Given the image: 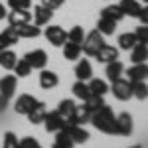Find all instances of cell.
<instances>
[{"instance_id": "cell-18", "label": "cell", "mask_w": 148, "mask_h": 148, "mask_svg": "<svg viewBox=\"0 0 148 148\" xmlns=\"http://www.w3.org/2000/svg\"><path fill=\"white\" fill-rule=\"evenodd\" d=\"M75 77L77 81H89L93 77V67L89 59H79V63L75 65Z\"/></svg>"}, {"instance_id": "cell-15", "label": "cell", "mask_w": 148, "mask_h": 148, "mask_svg": "<svg viewBox=\"0 0 148 148\" xmlns=\"http://www.w3.org/2000/svg\"><path fill=\"white\" fill-rule=\"evenodd\" d=\"M97 61H101V63H109V61H114V59H119V47L114 46H109V44H105V46L97 51Z\"/></svg>"}, {"instance_id": "cell-21", "label": "cell", "mask_w": 148, "mask_h": 148, "mask_svg": "<svg viewBox=\"0 0 148 148\" xmlns=\"http://www.w3.org/2000/svg\"><path fill=\"white\" fill-rule=\"evenodd\" d=\"M130 59H132V63H146V59H148V46L146 44L138 42L136 46L130 49Z\"/></svg>"}, {"instance_id": "cell-1", "label": "cell", "mask_w": 148, "mask_h": 148, "mask_svg": "<svg viewBox=\"0 0 148 148\" xmlns=\"http://www.w3.org/2000/svg\"><path fill=\"white\" fill-rule=\"evenodd\" d=\"M93 123V126L97 128V130H101L105 134H116V116L113 114L111 111V107H101L99 111H95L91 113V119H89Z\"/></svg>"}, {"instance_id": "cell-28", "label": "cell", "mask_w": 148, "mask_h": 148, "mask_svg": "<svg viewBox=\"0 0 148 148\" xmlns=\"http://www.w3.org/2000/svg\"><path fill=\"white\" fill-rule=\"evenodd\" d=\"M75 107H77V105H75V101H73V99H63V101L59 103V107H57V113L61 114V116L65 119V123H67L69 116H71V114H73V111H75Z\"/></svg>"}, {"instance_id": "cell-7", "label": "cell", "mask_w": 148, "mask_h": 148, "mask_svg": "<svg viewBox=\"0 0 148 148\" xmlns=\"http://www.w3.org/2000/svg\"><path fill=\"white\" fill-rule=\"evenodd\" d=\"M44 125H46L47 132H57V130H63V126H65V119L57 113V111H51V113L46 114Z\"/></svg>"}, {"instance_id": "cell-10", "label": "cell", "mask_w": 148, "mask_h": 148, "mask_svg": "<svg viewBox=\"0 0 148 148\" xmlns=\"http://www.w3.org/2000/svg\"><path fill=\"white\" fill-rule=\"evenodd\" d=\"M51 16H53V10L44 6V4H40V6H36L34 14H32V20H34L36 26H46V24H49Z\"/></svg>"}, {"instance_id": "cell-40", "label": "cell", "mask_w": 148, "mask_h": 148, "mask_svg": "<svg viewBox=\"0 0 148 148\" xmlns=\"http://www.w3.org/2000/svg\"><path fill=\"white\" fill-rule=\"evenodd\" d=\"M63 2L65 0H42V4L47 6V8H51V10H57L59 6H63Z\"/></svg>"}, {"instance_id": "cell-32", "label": "cell", "mask_w": 148, "mask_h": 148, "mask_svg": "<svg viewBox=\"0 0 148 148\" xmlns=\"http://www.w3.org/2000/svg\"><path fill=\"white\" fill-rule=\"evenodd\" d=\"M83 105H85L91 113H95V111H99L101 107H105L107 103H105V99H103L101 95H89V97L83 101Z\"/></svg>"}, {"instance_id": "cell-46", "label": "cell", "mask_w": 148, "mask_h": 148, "mask_svg": "<svg viewBox=\"0 0 148 148\" xmlns=\"http://www.w3.org/2000/svg\"><path fill=\"white\" fill-rule=\"evenodd\" d=\"M130 148H142V146H140V144H134V146H130Z\"/></svg>"}, {"instance_id": "cell-42", "label": "cell", "mask_w": 148, "mask_h": 148, "mask_svg": "<svg viewBox=\"0 0 148 148\" xmlns=\"http://www.w3.org/2000/svg\"><path fill=\"white\" fill-rule=\"evenodd\" d=\"M6 105H8V99H4V97L0 95V113H2V111L6 109Z\"/></svg>"}, {"instance_id": "cell-19", "label": "cell", "mask_w": 148, "mask_h": 148, "mask_svg": "<svg viewBox=\"0 0 148 148\" xmlns=\"http://www.w3.org/2000/svg\"><path fill=\"white\" fill-rule=\"evenodd\" d=\"M123 73H125V65H123V61H119V59L109 61L107 67H105V75L109 77V81H114V79H119V77H123Z\"/></svg>"}, {"instance_id": "cell-36", "label": "cell", "mask_w": 148, "mask_h": 148, "mask_svg": "<svg viewBox=\"0 0 148 148\" xmlns=\"http://www.w3.org/2000/svg\"><path fill=\"white\" fill-rule=\"evenodd\" d=\"M0 148H20V138L16 136L14 132H6L2 144H0Z\"/></svg>"}, {"instance_id": "cell-11", "label": "cell", "mask_w": 148, "mask_h": 148, "mask_svg": "<svg viewBox=\"0 0 148 148\" xmlns=\"http://www.w3.org/2000/svg\"><path fill=\"white\" fill-rule=\"evenodd\" d=\"M16 85H18V77L16 75H4L0 79V95L4 99H10L14 91H16Z\"/></svg>"}, {"instance_id": "cell-5", "label": "cell", "mask_w": 148, "mask_h": 148, "mask_svg": "<svg viewBox=\"0 0 148 148\" xmlns=\"http://www.w3.org/2000/svg\"><path fill=\"white\" fill-rule=\"evenodd\" d=\"M63 132L73 140V144H83L89 140V132L83 128V125H65Z\"/></svg>"}, {"instance_id": "cell-37", "label": "cell", "mask_w": 148, "mask_h": 148, "mask_svg": "<svg viewBox=\"0 0 148 148\" xmlns=\"http://www.w3.org/2000/svg\"><path fill=\"white\" fill-rule=\"evenodd\" d=\"M8 8L10 10H30L32 0H8Z\"/></svg>"}, {"instance_id": "cell-13", "label": "cell", "mask_w": 148, "mask_h": 148, "mask_svg": "<svg viewBox=\"0 0 148 148\" xmlns=\"http://www.w3.org/2000/svg\"><path fill=\"white\" fill-rule=\"evenodd\" d=\"M8 24L10 26H22V24L32 22V12L28 10H12L10 14H6Z\"/></svg>"}, {"instance_id": "cell-12", "label": "cell", "mask_w": 148, "mask_h": 148, "mask_svg": "<svg viewBox=\"0 0 148 148\" xmlns=\"http://www.w3.org/2000/svg\"><path fill=\"white\" fill-rule=\"evenodd\" d=\"M89 119H91V111L85 105H81V107H75L73 114L69 116L65 125H85V123H89Z\"/></svg>"}, {"instance_id": "cell-6", "label": "cell", "mask_w": 148, "mask_h": 148, "mask_svg": "<svg viewBox=\"0 0 148 148\" xmlns=\"http://www.w3.org/2000/svg\"><path fill=\"white\" fill-rule=\"evenodd\" d=\"M24 59L32 65V69H46L47 65V53L44 51V49H32V51H28L26 56H24Z\"/></svg>"}, {"instance_id": "cell-47", "label": "cell", "mask_w": 148, "mask_h": 148, "mask_svg": "<svg viewBox=\"0 0 148 148\" xmlns=\"http://www.w3.org/2000/svg\"><path fill=\"white\" fill-rule=\"evenodd\" d=\"M146 77H148V65H146Z\"/></svg>"}, {"instance_id": "cell-44", "label": "cell", "mask_w": 148, "mask_h": 148, "mask_svg": "<svg viewBox=\"0 0 148 148\" xmlns=\"http://www.w3.org/2000/svg\"><path fill=\"white\" fill-rule=\"evenodd\" d=\"M6 47H8V44H6V40H4V38L0 36V51H2V49H6Z\"/></svg>"}, {"instance_id": "cell-33", "label": "cell", "mask_w": 148, "mask_h": 148, "mask_svg": "<svg viewBox=\"0 0 148 148\" xmlns=\"http://www.w3.org/2000/svg\"><path fill=\"white\" fill-rule=\"evenodd\" d=\"M14 71H16V77H28V75L32 73V65H30V63L22 57V59H18V61H16Z\"/></svg>"}, {"instance_id": "cell-48", "label": "cell", "mask_w": 148, "mask_h": 148, "mask_svg": "<svg viewBox=\"0 0 148 148\" xmlns=\"http://www.w3.org/2000/svg\"><path fill=\"white\" fill-rule=\"evenodd\" d=\"M142 2H144V4H148V0H142Z\"/></svg>"}, {"instance_id": "cell-2", "label": "cell", "mask_w": 148, "mask_h": 148, "mask_svg": "<svg viewBox=\"0 0 148 148\" xmlns=\"http://www.w3.org/2000/svg\"><path fill=\"white\" fill-rule=\"evenodd\" d=\"M105 46V36L99 32V30H93L83 38V44H81V51L89 57H95L97 51Z\"/></svg>"}, {"instance_id": "cell-23", "label": "cell", "mask_w": 148, "mask_h": 148, "mask_svg": "<svg viewBox=\"0 0 148 148\" xmlns=\"http://www.w3.org/2000/svg\"><path fill=\"white\" fill-rule=\"evenodd\" d=\"M128 81H144L146 79V63H134L132 67L126 69Z\"/></svg>"}, {"instance_id": "cell-4", "label": "cell", "mask_w": 148, "mask_h": 148, "mask_svg": "<svg viewBox=\"0 0 148 148\" xmlns=\"http://www.w3.org/2000/svg\"><path fill=\"white\" fill-rule=\"evenodd\" d=\"M46 40L56 47H61L65 42H67V32L61 28V26H47L46 28Z\"/></svg>"}, {"instance_id": "cell-34", "label": "cell", "mask_w": 148, "mask_h": 148, "mask_svg": "<svg viewBox=\"0 0 148 148\" xmlns=\"http://www.w3.org/2000/svg\"><path fill=\"white\" fill-rule=\"evenodd\" d=\"M0 36L6 40V44H8V46H14V44H18V42H20L18 30H16L14 26H8V28H6V30H4V32H2Z\"/></svg>"}, {"instance_id": "cell-29", "label": "cell", "mask_w": 148, "mask_h": 148, "mask_svg": "<svg viewBox=\"0 0 148 148\" xmlns=\"http://www.w3.org/2000/svg\"><path fill=\"white\" fill-rule=\"evenodd\" d=\"M97 30H99L103 36H113L114 30H116V22L101 16V18H99V24H97Z\"/></svg>"}, {"instance_id": "cell-30", "label": "cell", "mask_w": 148, "mask_h": 148, "mask_svg": "<svg viewBox=\"0 0 148 148\" xmlns=\"http://www.w3.org/2000/svg\"><path fill=\"white\" fill-rule=\"evenodd\" d=\"M130 87H132V97H136L140 101L148 99V85L144 81H130Z\"/></svg>"}, {"instance_id": "cell-27", "label": "cell", "mask_w": 148, "mask_h": 148, "mask_svg": "<svg viewBox=\"0 0 148 148\" xmlns=\"http://www.w3.org/2000/svg\"><path fill=\"white\" fill-rule=\"evenodd\" d=\"M89 91H91V95H101V97H105L107 95V91H109V85H107V81L103 79H89Z\"/></svg>"}, {"instance_id": "cell-41", "label": "cell", "mask_w": 148, "mask_h": 148, "mask_svg": "<svg viewBox=\"0 0 148 148\" xmlns=\"http://www.w3.org/2000/svg\"><path fill=\"white\" fill-rule=\"evenodd\" d=\"M138 20H140V24H146L148 26V4H144V6L140 8V12H138Z\"/></svg>"}, {"instance_id": "cell-26", "label": "cell", "mask_w": 148, "mask_h": 148, "mask_svg": "<svg viewBox=\"0 0 148 148\" xmlns=\"http://www.w3.org/2000/svg\"><path fill=\"white\" fill-rule=\"evenodd\" d=\"M136 44H138V40H136V36H134V32H126V34L119 36V49L130 51Z\"/></svg>"}, {"instance_id": "cell-43", "label": "cell", "mask_w": 148, "mask_h": 148, "mask_svg": "<svg viewBox=\"0 0 148 148\" xmlns=\"http://www.w3.org/2000/svg\"><path fill=\"white\" fill-rule=\"evenodd\" d=\"M6 14H8V12H6V8H4V4L0 2V20H4V18H6Z\"/></svg>"}, {"instance_id": "cell-17", "label": "cell", "mask_w": 148, "mask_h": 148, "mask_svg": "<svg viewBox=\"0 0 148 148\" xmlns=\"http://www.w3.org/2000/svg\"><path fill=\"white\" fill-rule=\"evenodd\" d=\"M16 30H18V36L24 38V40H34L38 36L42 34V30H40V26H36V24L28 22V24H22V26H14Z\"/></svg>"}, {"instance_id": "cell-38", "label": "cell", "mask_w": 148, "mask_h": 148, "mask_svg": "<svg viewBox=\"0 0 148 148\" xmlns=\"http://www.w3.org/2000/svg\"><path fill=\"white\" fill-rule=\"evenodd\" d=\"M134 36L140 44H148V26L146 24H140L136 30H134Z\"/></svg>"}, {"instance_id": "cell-24", "label": "cell", "mask_w": 148, "mask_h": 148, "mask_svg": "<svg viewBox=\"0 0 148 148\" xmlns=\"http://www.w3.org/2000/svg\"><path fill=\"white\" fill-rule=\"evenodd\" d=\"M61 47H63V57H65L67 61H75V59H79V56H81V44L65 42Z\"/></svg>"}, {"instance_id": "cell-9", "label": "cell", "mask_w": 148, "mask_h": 148, "mask_svg": "<svg viewBox=\"0 0 148 148\" xmlns=\"http://www.w3.org/2000/svg\"><path fill=\"white\" fill-rule=\"evenodd\" d=\"M116 134H121V136L132 134V116L128 113H121L116 116Z\"/></svg>"}, {"instance_id": "cell-35", "label": "cell", "mask_w": 148, "mask_h": 148, "mask_svg": "<svg viewBox=\"0 0 148 148\" xmlns=\"http://www.w3.org/2000/svg\"><path fill=\"white\" fill-rule=\"evenodd\" d=\"M83 38H85V32L81 26H73L67 32V42H73V44H83Z\"/></svg>"}, {"instance_id": "cell-31", "label": "cell", "mask_w": 148, "mask_h": 148, "mask_svg": "<svg viewBox=\"0 0 148 148\" xmlns=\"http://www.w3.org/2000/svg\"><path fill=\"white\" fill-rule=\"evenodd\" d=\"M71 91H73V95H75L77 99H81V101H85V99L91 95L87 81H75V83H73V87H71Z\"/></svg>"}, {"instance_id": "cell-8", "label": "cell", "mask_w": 148, "mask_h": 148, "mask_svg": "<svg viewBox=\"0 0 148 148\" xmlns=\"http://www.w3.org/2000/svg\"><path fill=\"white\" fill-rule=\"evenodd\" d=\"M36 97H32V95H28V93H24V95H20L18 99H16V103H14V111L18 114H28L32 109L36 107Z\"/></svg>"}, {"instance_id": "cell-25", "label": "cell", "mask_w": 148, "mask_h": 148, "mask_svg": "<svg viewBox=\"0 0 148 148\" xmlns=\"http://www.w3.org/2000/svg\"><path fill=\"white\" fill-rule=\"evenodd\" d=\"M16 61H18V56L12 51V49H2L0 51V67L4 69H14V65H16Z\"/></svg>"}, {"instance_id": "cell-14", "label": "cell", "mask_w": 148, "mask_h": 148, "mask_svg": "<svg viewBox=\"0 0 148 148\" xmlns=\"http://www.w3.org/2000/svg\"><path fill=\"white\" fill-rule=\"evenodd\" d=\"M46 114H47V107H46V103L38 101V103H36V107H34V109H32V111H30L28 114H26V116H28V121H30L32 125H40V123H44Z\"/></svg>"}, {"instance_id": "cell-20", "label": "cell", "mask_w": 148, "mask_h": 148, "mask_svg": "<svg viewBox=\"0 0 148 148\" xmlns=\"http://www.w3.org/2000/svg\"><path fill=\"white\" fill-rule=\"evenodd\" d=\"M101 16H103V18H109V20H114L116 24L121 22L123 18H126L119 4H109V6H105V8L101 10Z\"/></svg>"}, {"instance_id": "cell-16", "label": "cell", "mask_w": 148, "mask_h": 148, "mask_svg": "<svg viewBox=\"0 0 148 148\" xmlns=\"http://www.w3.org/2000/svg\"><path fill=\"white\" fill-rule=\"evenodd\" d=\"M57 85H59V77H57L56 71L42 69V73H40V87L42 89H53Z\"/></svg>"}, {"instance_id": "cell-3", "label": "cell", "mask_w": 148, "mask_h": 148, "mask_svg": "<svg viewBox=\"0 0 148 148\" xmlns=\"http://www.w3.org/2000/svg\"><path fill=\"white\" fill-rule=\"evenodd\" d=\"M109 91L113 93L114 99H119V101H128V99L132 97V87H130V81H128V79H123V77L114 79L113 85L109 87Z\"/></svg>"}, {"instance_id": "cell-39", "label": "cell", "mask_w": 148, "mask_h": 148, "mask_svg": "<svg viewBox=\"0 0 148 148\" xmlns=\"http://www.w3.org/2000/svg\"><path fill=\"white\" fill-rule=\"evenodd\" d=\"M20 148H42V144L34 136H24L20 138Z\"/></svg>"}, {"instance_id": "cell-22", "label": "cell", "mask_w": 148, "mask_h": 148, "mask_svg": "<svg viewBox=\"0 0 148 148\" xmlns=\"http://www.w3.org/2000/svg\"><path fill=\"white\" fill-rule=\"evenodd\" d=\"M121 10L125 16H130V18H138V12H140V2L138 0H121Z\"/></svg>"}, {"instance_id": "cell-45", "label": "cell", "mask_w": 148, "mask_h": 148, "mask_svg": "<svg viewBox=\"0 0 148 148\" xmlns=\"http://www.w3.org/2000/svg\"><path fill=\"white\" fill-rule=\"evenodd\" d=\"M51 148H69V146H67V144H63V142H56Z\"/></svg>"}]
</instances>
